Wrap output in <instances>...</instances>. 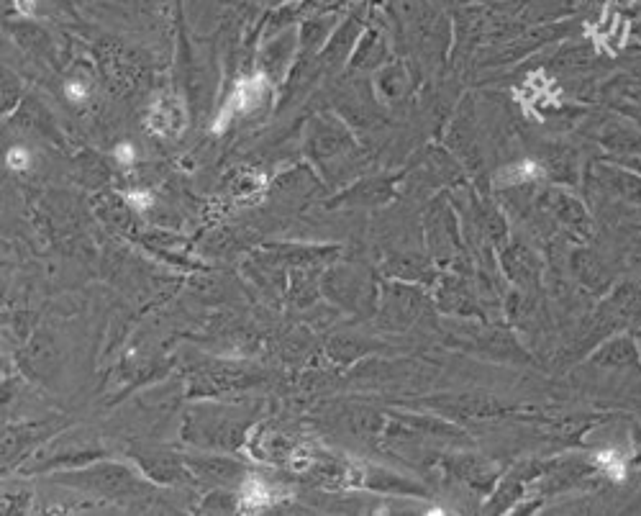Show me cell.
I'll return each instance as SVG.
<instances>
[{"label": "cell", "mask_w": 641, "mask_h": 516, "mask_svg": "<svg viewBox=\"0 0 641 516\" xmlns=\"http://www.w3.org/2000/svg\"><path fill=\"white\" fill-rule=\"evenodd\" d=\"M616 3H621V6H634L636 0H616Z\"/></svg>", "instance_id": "cell-11"}, {"label": "cell", "mask_w": 641, "mask_h": 516, "mask_svg": "<svg viewBox=\"0 0 641 516\" xmlns=\"http://www.w3.org/2000/svg\"><path fill=\"white\" fill-rule=\"evenodd\" d=\"M185 121H188V113H185V106L177 98H162L152 106L149 111V131H154L157 137H180L185 131Z\"/></svg>", "instance_id": "cell-3"}, {"label": "cell", "mask_w": 641, "mask_h": 516, "mask_svg": "<svg viewBox=\"0 0 641 516\" xmlns=\"http://www.w3.org/2000/svg\"><path fill=\"white\" fill-rule=\"evenodd\" d=\"M590 362H593V365H598V368H606V370L639 368L641 350L631 334H618V337L608 339L603 347H598V352L590 357Z\"/></svg>", "instance_id": "cell-2"}, {"label": "cell", "mask_w": 641, "mask_h": 516, "mask_svg": "<svg viewBox=\"0 0 641 516\" xmlns=\"http://www.w3.org/2000/svg\"><path fill=\"white\" fill-rule=\"evenodd\" d=\"M539 175H542V167L536 165V162L526 160V162H521V165L506 167V170L500 172L495 180L503 185H521V183H529V180H536Z\"/></svg>", "instance_id": "cell-5"}, {"label": "cell", "mask_w": 641, "mask_h": 516, "mask_svg": "<svg viewBox=\"0 0 641 516\" xmlns=\"http://www.w3.org/2000/svg\"><path fill=\"white\" fill-rule=\"evenodd\" d=\"M636 439H639V445H641V434H636Z\"/></svg>", "instance_id": "cell-12"}, {"label": "cell", "mask_w": 641, "mask_h": 516, "mask_svg": "<svg viewBox=\"0 0 641 516\" xmlns=\"http://www.w3.org/2000/svg\"><path fill=\"white\" fill-rule=\"evenodd\" d=\"M6 165L11 167V170L21 172V170H26V167L31 165V155H29V152H26L24 147H13V149H8Z\"/></svg>", "instance_id": "cell-6"}, {"label": "cell", "mask_w": 641, "mask_h": 516, "mask_svg": "<svg viewBox=\"0 0 641 516\" xmlns=\"http://www.w3.org/2000/svg\"><path fill=\"white\" fill-rule=\"evenodd\" d=\"M124 198L136 208V211H147V208L154 203V198L149 190H129Z\"/></svg>", "instance_id": "cell-7"}, {"label": "cell", "mask_w": 641, "mask_h": 516, "mask_svg": "<svg viewBox=\"0 0 641 516\" xmlns=\"http://www.w3.org/2000/svg\"><path fill=\"white\" fill-rule=\"evenodd\" d=\"M626 36H629V21L616 11H606V18L598 26V42L606 44L611 52H618L626 44Z\"/></svg>", "instance_id": "cell-4"}, {"label": "cell", "mask_w": 641, "mask_h": 516, "mask_svg": "<svg viewBox=\"0 0 641 516\" xmlns=\"http://www.w3.org/2000/svg\"><path fill=\"white\" fill-rule=\"evenodd\" d=\"M65 93H67V98H70L72 103H80V101H85V98H88V85H85V83H67Z\"/></svg>", "instance_id": "cell-8"}, {"label": "cell", "mask_w": 641, "mask_h": 516, "mask_svg": "<svg viewBox=\"0 0 641 516\" xmlns=\"http://www.w3.org/2000/svg\"><path fill=\"white\" fill-rule=\"evenodd\" d=\"M265 93H267L265 75H254V78L239 80V83L234 85V90H231L224 111L218 113L216 124H213V131H216V134H221V131L226 129V124L234 119L236 113H247V111H252L254 106H259V103H262V98H265Z\"/></svg>", "instance_id": "cell-1"}, {"label": "cell", "mask_w": 641, "mask_h": 516, "mask_svg": "<svg viewBox=\"0 0 641 516\" xmlns=\"http://www.w3.org/2000/svg\"><path fill=\"white\" fill-rule=\"evenodd\" d=\"M13 3H16V11L21 13V16H34L36 0H13Z\"/></svg>", "instance_id": "cell-10"}, {"label": "cell", "mask_w": 641, "mask_h": 516, "mask_svg": "<svg viewBox=\"0 0 641 516\" xmlns=\"http://www.w3.org/2000/svg\"><path fill=\"white\" fill-rule=\"evenodd\" d=\"M116 160L121 162V165L124 167H131L134 165V160H136V152H134V147H131V144H118L116 147Z\"/></svg>", "instance_id": "cell-9"}]
</instances>
